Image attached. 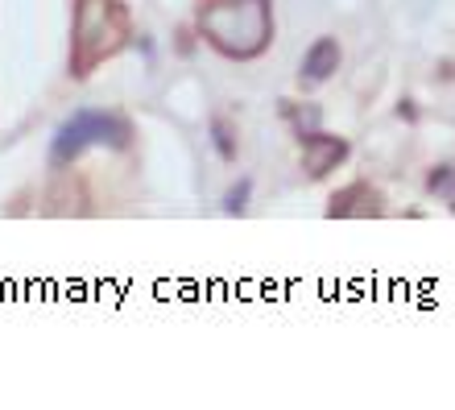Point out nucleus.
<instances>
[{"instance_id": "5", "label": "nucleus", "mask_w": 455, "mask_h": 410, "mask_svg": "<svg viewBox=\"0 0 455 410\" xmlns=\"http://www.w3.org/2000/svg\"><path fill=\"white\" fill-rule=\"evenodd\" d=\"M327 216L331 220H377L385 216V195L369 182H347L327 199Z\"/></svg>"}, {"instance_id": "4", "label": "nucleus", "mask_w": 455, "mask_h": 410, "mask_svg": "<svg viewBox=\"0 0 455 410\" xmlns=\"http://www.w3.org/2000/svg\"><path fill=\"white\" fill-rule=\"evenodd\" d=\"M302 145V170H307V179H327L331 170L339 166L347 157V141L336 133H323V129H311V133L299 137Z\"/></svg>"}, {"instance_id": "2", "label": "nucleus", "mask_w": 455, "mask_h": 410, "mask_svg": "<svg viewBox=\"0 0 455 410\" xmlns=\"http://www.w3.org/2000/svg\"><path fill=\"white\" fill-rule=\"evenodd\" d=\"M129 37V12L120 0H75V54L71 67L84 79L92 67L112 59Z\"/></svg>"}, {"instance_id": "11", "label": "nucleus", "mask_w": 455, "mask_h": 410, "mask_svg": "<svg viewBox=\"0 0 455 410\" xmlns=\"http://www.w3.org/2000/svg\"><path fill=\"white\" fill-rule=\"evenodd\" d=\"M397 117H406V121H414V117H419V109H414V100H402V104H397Z\"/></svg>"}, {"instance_id": "7", "label": "nucleus", "mask_w": 455, "mask_h": 410, "mask_svg": "<svg viewBox=\"0 0 455 410\" xmlns=\"http://www.w3.org/2000/svg\"><path fill=\"white\" fill-rule=\"evenodd\" d=\"M427 191L455 212V162H443V166H435L431 174H427Z\"/></svg>"}, {"instance_id": "3", "label": "nucleus", "mask_w": 455, "mask_h": 410, "mask_svg": "<svg viewBox=\"0 0 455 410\" xmlns=\"http://www.w3.org/2000/svg\"><path fill=\"white\" fill-rule=\"evenodd\" d=\"M132 137L129 121L124 117H112V112H75L71 121L59 129L54 137V162H71L87 149V145H116L124 149Z\"/></svg>"}, {"instance_id": "9", "label": "nucleus", "mask_w": 455, "mask_h": 410, "mask_svg": "<svg viewBox=\"0 0 455 410\" xmlns=\"http://www.w3.org/2000/svg\"><path fill=\"white\" fill-rule=\"evenodd\" d=\"M212 137H216L220 157H224V162H232V157H236V129L220 117V121H212Z\"/></svg>"}, {"instance_id": "1", "label": "nucleus", "mask_w": 455, "mask_h": 410, "mask_svg": "<svg viewBox=\"0 0 455 410\" xmlns=\"http://www.w3.org/2000/svg\"><path fill=\"white\" fill-rule=\"evenodd\" d=\"M199 34L228 59H257L274 42V4L269 0H204Z\"/></svg>"}, {"instance_id": "8", "label": "nucleus", "mask_w": 455, "mask_h": 410, "mask_svg": "<svg viewBox=\"0 0 455 410\" xmlns=\"http://www.w3.org/2000/svg\"><path fill=\"white\" fill-rule=\"evenodd\" d=\"M282 117H286L290 125H294V133H311V129H319V109L315 104H299V100H282Z\"/></svg>"}, {"instance_id": "6", "label": "nucleus", "mask_w": 455, "mask_h": 410, "mask_svg": "<svg viewBox=\"0 0 455 410\" xmlns=\"http://www.w3.org/2000/svg\"><path fill=\"white\" fill-rule=\"evenodd\" d=\"M339 59H344V50H339L336 37H315L311 50L302 54V79L307 84H327L339 71Z\"/></svg>"}, {"instance_id": "10", "label": "nucleus", "mask_w": 455, "mask_h": 410, "mask_svg": "<svg viewBox=\"0 0 455 410\" xmlns=\"http://www.w3.org/2000/svg\"><path fill=\"white\" fill-rule=\"evenodd\" d=\"M228 212H232V216H240V212H244V207H249V179H240V187L236 191H228Z\"/></svg>"}]
</instances>
